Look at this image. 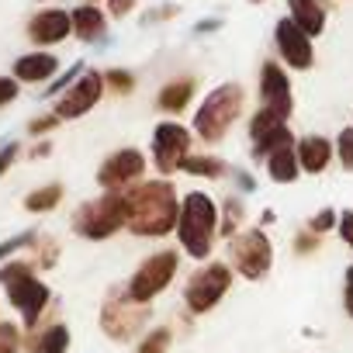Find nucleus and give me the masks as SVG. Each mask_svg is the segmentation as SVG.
Instances as JSON below:
<instances>
[{
	"label": "nucleus",
	"instance_id": "f704fd0d",
	"mask_svg": "<svg viewBox=\"0 0 353 353\" xmlns=\"http://www.w3.org/2000/svg\"><path fill=\"white\" fill-rule=\"evenodd\" d=\"M59 121H63V118H59L56 111H49V114H39V118H32V121H28V135H35V139H39V135H49V132H52Z\"/></svg>",
	"mask_w": 353,
	"mask_h": 353
},
{
	"label": "nucleus",
	"instance_id": "473e14b6",
	"mask_svg": "<svg viewBox=\"0 0 353 353\" xmlns=\"http://www.w3.org/2000/svg\"><path fill=\"white\" fill-rule=\"evenodd\" d=\"M0 353H21V325L0 322Z\"/></svg>",
	"mask_w": 353,
	"mask_h": 353
},
{
	"label": "nucleus",
	"instance_id": "c03bdc74",
	"mask_svg": "<svg viewBox=\"0 0 353 353\" xmlns=\"http://www.w3.org/2000/svg\"><path fill=\"white\" fill-rule=\"evenodd\" d=\"M49 152H52V142H39V145L32 149V159H46Z\"/></svg>",
	"mask_w": 353,
	"mask_h": 353
},
{
	"label": "nucleus",
	"instance_id": "1a4fd4ad",
	"mask_svg": "<svg viewBox=\"0 0 353 353\" xmlns=\"http://www.w3.org/2000/svg\"><path fill=\"white\" fill-rule=\"evenodd\" d=\"M229 267L246 277V281H263L274 267V243L267 239V232L256 229H243L229 239Z\"/></svg>",
	"mask_w": 353,
	"mask_h": 353
},
{
	"label": "nucleus",
	"instance_id": "f03ea898",
	"mask_svg": "<svg viewBox=\"0 0 353 353\" xmlns=\"http://www.w3.org/2000/svg\"><path fill=\"white\" fill-rule=\"evenodd\" d=\"M219 205L205 191H191L181 198V219H176V243L191 260L208 263L215 250V232H219Z\"/></svg>",
	"mask_w": 353,
	"mask_h": 353
},
{
	"label": "nucleus",
	"instance_id": "4468645a",
	"mask_svg": "<svg viewBox=\"0 0 353 353\" xmlns=\"http://www.w3.org/2000/svg\"><path fill=\"white\" fill-rule=\"evenodd\" d=\"M260 108H270L281 118L294 114V87L284 63H274V59L260 63Z\"/></svg>",
	"mask_w": 353,
	"mask_h": 353
},
{
	"label": "nucleus",
	"instance_id": "2f4dec72",
	"mask_svg": "<svg viewBox=\"0 0 353 353\" xmlns=\"http://www.w3.org/2000/svg\"><path fill=\"white\" fill-rule=\"evenodd\" d=\"M339 225V212L336 208H319L312 219H308V229L315 232V236H325L329 229H336Z\"/></svg>",
	"mask_w": 353,
	"mask_h": 353
},
{
	"label": "nucleus",
	"instance_id": "e433bc0d",
	"mask_svg": "<svg viewBox=\"0 0 353 353\" xmlns=\"http://www.w3.org/2000/svg\"><path fill=\"white\" fill-rule=\"evenodd\" d=\"M181 14V4H163V8H152L142 14V25H159V21H170Z\"/></svg>",
	"mask_w": 353,
	"mask_h": 353
},
{
	"label": "nucleus",
	"instance_id": "ea45409f",
	"mask_svg": "<svg viewBox=\"0 0 353 353\" xmlns=\"http://www.w3.org/2000/svg\"><path fill=\"white\" fill-rule=\"evenodd\" d=\"M135 8H139V0H108V18L121 21V18H128Z\"/></svg>",
	"mask_w": 353,
	"mask_h": 353
},
{
	"label": "nucleus",
	"instance_id": "6ab92c4d",
	"mask_svg": "<svg viewBox=\"0 0 353 353\" xmlns=\"http://www.w3.org/2000/svg\"><path fill=\"white\" fill-rule=\"evenodd\" d=\"M73 35L83 42V46H101L108 39V11L97 8V4H77L73 11Z\"/></svg>",
	"mask_w": 353,
	"mask_h": 353
},
{
	"label": "nucleus",
	"instance_id": "423d86ee",
	"mask_svg": "<svg viewBox=\"0 0 353 353\" xmlns=\"http://www.w3.org/2000/svg\"><path fill=\"white\" fill-rule=\"evenodd\" d=\"M232 277H236V270H232L229 263H222V260L201 263V267L188 277V284H184V308H188L191 315H208V312H215V308L222 305V298L229 294Z\"/></svg>",
	"mask_w": 353,
	"mask_h": 353
},
{
	"label": "nucleus",
	"instance_id": "c756f323",
	"mask_svg": "<svg viewBox=\"0 0 353 353\" xmlns=\"http://www.w3.org/2000/svg\"><path fill=\"white\" fill-rule=\"evenodd\" d=\"M336 156H339V166L346 173H353V125H343L339 135H336Z\"/></svg>",
	"mask_w": 353,
	"mask_h": 353
},
{
	"label": "nucleus",
	"instance_id": "6e6552de",
	"mask_svg": "<svg viewBox=\"0 0 353 353\" xmlns=\"http://www.w3.org/2000/svg\"><path fill=\"white\" fill-rule=\"evenodd\" d=\"M125 225H128V215H125V198L121 194H101L94 201H83L73 212V232L90 239V243L111 239Z\"/></svg>",
	"mask_w": 353,
	"mask_h": 353
},
{
	"label": "nucleus",
	"instance_id": "0eeeda50",
	"mask_svg": "<svg viewBox=\"0 0 353 353\" xmlns=\"http://www.w3.org/2000/svg\"><path fill=\"white\" fill-rule=\"evenodd\" d=\"M152 319V305H139L125 294V284L121 288H111L104 294V305H101V332L114 343H132L142 325Z\"/></svg>",
	"mask_w": 353,
	"mask_h": 353
},
{
	"label": "nucleus",
	"instance_id": "aec40b11",
	"mask_svg": "<svg viewBox=\"0 0 353 353\" xmlns=\"http://www.w3.org/2000/svg\"><path fill=\"white\" fill-rule=\"evenodd\" d=\"M288 18L308 39H319L329 25V8H325V0H288Z\"/></svg>",
	"mask_w": 353,
	"mask_h": 353
},
{
	"label": "nucleus",
	"instance_id": "f8f14e48",
	"mask_svg": "<svg viewBox=\"0 0 353 353\" xmlns=\"http://www.w3.org/2000/svg\"><path fill=\"white\" fill-rule=\"evenodd\" d=\"M312 42H315V39H308L288 14L274 25V49H277V59H281L288 70L305 73V70L315 66V46H312Z\"/></svg>",
	"mask_w": 353,
	"mask_h": 353
},
{
	"label": "nucleus",
	"instance_id": "dca6fc26",
	"mask_svg": "<svg viewBox=\"0 0 353 353\" xmlns=\"http://www.w3.org/2000/svg\"><path fill=\"white\" fill-rule=\"evenodd\" d=\"M28 42L35 49H52V46H63L70 35H73V14L66 8H42L28 18Z\"/></svg>",
	"mask_w": 353,
	"mask_h": 353
},
{
	"label": "nucleus",
	"instance_id": "37998d69",
	"mask_svg": "<svg viewBox=\"0 0 353 353\" xmlns=\"http://www.w3.org/2000/svg\"><path fill=\"white\" fill-rule=\"evenodd\" d=\"M219 28H222V18H201L191 32H194V35H212V32H219Z\"/></svg>",
	"mask_w": 353,
	"mask_h": 353
},
{
	"label": "nucleus",
	"instance_id": "a211bd4d",
	"mask_svg": "<svg viewBox=\"0 0 353 353\" xmlns=\"http://www.w3.org/2000/svg\"><path fill=\"white\" fill-rule=\"evenodd\" d=\"M294 152H298V163H301V173L308 176H319L329 170L332 156H336V142H329L325 135H301L294 142Z\"/></svg>",
	"mask_w": 353,
	"mask_h": 353
},
{
	"label": "nucleus",
	"instance_id": "4c0bfd02",
	"mask_svg": "<svg viewBox=\"0 0 353 353\" xmlns=\"http://www.w3.org/2000/svg\"><path fill=\"white\" fill-rule=\"evenodd\" d=\"M18 94H21V83H18L14 77H0V108L14 104V101H18Z\"/></svg>",
	"mask_w": 353,
	"mask_h": 353
},
{
	"label": "nucleus",
	"instance_id": "a18cd8bd",
	"mask_svg": "<svg viewBox=\"0 0 353 353\" xmlns=\"http://www.w3.org/2000/svg\"><path fill=\"white\" fill-rule=\"evenodd\" d=\"M274 222H277V212H274V208H263V212H260V229H267V225H274Z\"/></svg>",
	"mask_w": 353,
	"mask_h": 353
},
{
	"label": "nucleus",
	"instance_id": "5701e85b",
	"mask_svg": "<svg viewBox=\"0 0 353 353\" xmlns=\"http://www.w3.org/2000/svg\"><path fill=\"white\" fill-rule=\"evenodd\" d=\"M181 173L188 176H201V181H222L229 176V166L219 159V156H208V152H191L181 166Z\"/></svg>",
	"mask_w": 353,
	"mask_h": 353
},
{
	"label": "nucleus",
	"instance_id": "79ce46f5",
	"mask_svg": "<svg viewBox=\"0 0 353 353\" xmlns=\"http://www.w3.org/2000/svg\"><path fill=\"white\" fill-rule=\"evenodd\" d=\"M339 236H343V243L353 250V208L339 212Z\"/></svg>",
	"mask_w": 353,
	"mask_h": 353
},
{
	"label": "nucleus",
	"instance_id": "b1692460",
	"mask_svg": "<svg viewBox=\"0 0 353 353\" xmlns=\"http://www.w3.org/2000/svg\"><path fill=\"white\" fill-rule=\"evenodd\" d=\"M219 215H222V222H219V236L232 239L236 232H243V222H246V201H243L239 194H229V198L219 205Z\"/></svg>",
	"mask_w": 353,
	"mask_h": 353
},
{
	"label": "nucleus",
	"instance_id": "f3484780",
	"mask_svg": "<svg viewBox=\"0 0 353 353\" xmlns=\"http://www.w3.org/2000/svg\"><path fill=\"white\" fill-rule=\"evenodd\" d=\"M11 73H14L18 83H28V87L46 83L49 87L59 77V56L49 52V49H32V52H25V56L14 59V70Z\"/></svg>",
	"mask_w": 353,
	"mask_h": 353
},
{
	"label": "nucleus",
	"instance_id": "393cba45",
	"mask_svg": "<svg viewBox=\"0 0 353 353\" xmlns=\"http://www.w3.org/2000/svg\"><path fill=\"white\" fill-rule=\"evenodd\" d=\"M63 184H46V188H35L32 194H25V208L32 212V215H46V212H52V208H59V201H63Z\"/></svg>",
	"mask_w": 353,
	"mask_h": 353
},
{
	"label": "nucleus",
	"instance_id": "72a5a7b5",
	"mask_svg": "<svg viewBox=\"0 0 353 353\" xmlns=\"http://www.w3.org/2000/svg\"><path fill=\"white\" fill-rule=\"evenodd\" d=\"M229 181L236 184V194H256L260 184H256V176L243 166H229Z\"/></svg>",
	"mask_w": 353,
	"mask_h": 353
},
{
	"label": "nucleus",
	"instance_id": "c85d7f7f",
	"mask_svg": "<svg viewBox=\"0 0 353 353\" xmlns=\"http://www.w3.org/2000/svg\"><path fill=\"white\" fill-rule=\"evenodd\" d=\"M170 343H173V332H170L166 325H159V329H152V332L135 346V353H166Z\"/></svg>",
	"mask_w": 353,
	"mask_h": 353
},
{
	"label": "nucleus",
	"instance_id": "49530a36",
	"mask_svg": "<svg viewBox=\"0 0 353 353\" xmlns=\"http://www.w3.org/2000/svg\"><path fill=\"white\" fill-rule=\"evenodd\" d=\"M35 4H52V0H35Z\"/></svg>",
	"mask_w": 353,
	"mask_h": 353
},
{
	"label": "nucleus",
	"instance_id": "bb28decb",
	"mask_svg": "<svg viewBox=\"0 0 353 353\" xmlns=\"http://www.w3.org/2000/svg\"><path fill=\"white\" fill-rule=\"evenodd\" d=\"M104 87L114 90L118 97H128L135 90V73L125 66H111V70H104Z\"/></svg>",
	"mask_w": 353,
	"mask_h": 353
},
{
	"label": "nucleus",
	"instance_id": "f257e3e1",
	"mask_svg": "<svg viewBox=\"0 0 353 353\" xmlns=\"http://www.w3.org/2000/svg\"><path fill=\"white\" fill-rule=\"evenodd\" d=\"M125 215H128V232L142 239H163L176 232V219H181V194L170 184V176L159 181H142L128 188L125 194Z\"/></svg>",
	"mask_w": 353,
	"mask_h": 353
},
{
	"label": "nucleus",
	"instance_id": "ddd939ff",
	"mask_svg": "<svg viewBox=\"0 0 353 353\" xmlns=\"http://www.w3.org/2000/svg\"><path fill=\"white\" fill-rule=\"evenodd\" d=\"M104 73H97V70H87L70 90H63L59 97H56V114L63 118V121H73V118H83V114H90L97 104H101V97H104Z\"/></svg>",
	"mask_w": 353,
	"mask_h": 353
},
{
	"label": "nucleus",
	"instance_id": "7c9ffc66",
	"mask_svg": "<svg viewBox=\"0 0 353 353\" xmlns=\"http://www.w3.org/2000/svg\"><path fill=\"white\" fill-rule=\"evenodd\" d=\"M35 239H39V232H35V229H28V232H18V236L4 239V243H0V263H4L8 256H14L18 250H25V246H35Z\"/></svg>",
	"mask_w": 353,
	"mask_h": 353
},
{
	"label": "nucleus",
	"instance_id": "de8ad7c7",
	"mask_svg": "<svg viewBox=\"0 0 353 353\" xmlns=\"http://www.w3.org/2000/svg\"><path fill=\"white\" fill-rule=\"evenodd\" d=\"M250 4H267V0H250Z\"/></svg>",
	"mask_w": 353,
	"mask_h": 353
},
{
	"label": "nucleus",
	"instance_id": "a878e982",
	"mask_svg": "<svg viewBox=\"0 0 353 353\" xmlns=\"http://www.w3.org/2000/svg\"><path fill=\"white\" fill-rule=\"evenodd\" d=\"M70 343H73L70 325L56 322V325H49V329L42 332V339L35 343V353H70Z\"/></svg>",
	"mask_w": 353,
	"mask_h": 353
},
{
	"label": "nucleus",
	"instance_id": "39448f33",
	"mask_svg": "<svg viewBox=\"0 0 353 353\" xmlns=\"http://www.w3.org/2000/svg\"><path fill=\"white\" fill-rule=\"evenodd\" d=\"M176 270H181V253H176V250H156L125 281V294L132 301H139V305H152L176 281Z\"/></svg>",
	"mask_w": 353,
	"mask_h": 353
},
{
	"label": "nucleus",
	"instance_id": "9d476101",
	"mask_svg": "<svg viewBox=\"0 0 353 353\" xmlns=\"http://www.w3.org/2000/svg\"><path fill=\"white\" fill-rule=\"evenodd\" d=\"M191 142H194V132L184 128L181 121H159V125L152 128L149 156H152V166L159 170V176L181 173L184 159L191 156Z\"/></svg>",
	"mask_w": 353,
	"mask_h": 353
},
{
	"label": "nucleus",
	"instance_id": "58836bf2",
	"mask_svg": "<svg viewBox=\"0 0 353 353\" xmlns=\"http://www.w3.org/2000/svg\"><path fill=\"white\" fill-rule=\"evenodd\" d=\"M319 239H322V236H315L312 229H308V232H298V236H294V253H298V256L315 253V250H319Z\"/></svg>",
	"mask_w": 353,
	"mask_h": 353
},
{
	"label": "nucleus",
	"instance_id": "c9c22d12",
	"mask_svg": "<svg viewBox=\"0 0 353 353\" xmlns=\"http://www.w3.org/2000/svg\"><path fill=\"white\" fill-rule=\"evenodd\" d=\"M18 156H21V142L18 139H8L4 145H0V176H4L18 163Z\"/></svg>",
	"mask_w": 353,
	"mask_h": 353
},
{
	"label": "nucleus",
	"instance_id": "a19ab883",
	"mask_svg": "<svg viewBox=\"0 0 353 353\" xmlns=\"http://www.w3.org/2000/svg\"><path fill=\"white\" fill-rule=\"evenodd\" d=\"M343 312L346 319H353V267H346L343 274Z\"/></svg>",
	"mask_w": 353,
	"mask_h": 353
},
{
	"label": "nucleus",
	"instance_id": "4be33fe9",
	"mask_svg": "<svg viewBox=\"0 0 353 353\" xmlns=\"http://www.w3.org/2000/svg\"><path fill=\"white\" fill-rule=\"evenodd\" d=\"M298 142V139H294ZM294 142H288V145H277L267 159H263V166H267V176L274 184H294L298 176H301V163H298V152H294Z\"/></svg>",
	"mask_w": 353,
	"mask_h": 353
},
{
	"label": "nucleus",
	"instance_id": "9b49d317",
	"mask_svg": "<svg viewBox=\"0 0 353 353\" xmlns=\"http://www.w3.org/2000/svg\"><path fill=\"white\" fill-rule=\"evenodd\" d=\"M142 176H145V156H142V149L121 145V149H114L111 156L101 159V166H97V188L104 194H125L128 188L142 184Z\"/></svg>",
	"mask_w": 353,
	"mask_h": 353
},
{
	"label": "nucleus",
	"instance_id": "cd10ccee",
	"mask_svg": "<svg viewBox=\"0 0 353 353\" xmlns=\"http://www.w3.org/2000/svg\"><path fill=\"white\" fill-rule=\"evenodd\" d=\"M83 73H87V63H83V59H77V63H73L66 73H59V77H56V80L46 87V97H59V94H63V90H70V87H73V83H77Z\"/></svg>",
	"mask_w": 353,
	"mask_h": 353
},
{
	"label": "nucleus",
	"instance_id": "412c9836",
	"mask_svg": "<svg viewBox=\"0 0 353 353\" xmlns=\"http://www.w3.org/2000/svg\"><path fill=\"white\" fill-rule=\"evenodd\" d=\"M194 94H198V80H194V77H176V80H170V83L159 87L156 108H159L163 114H181V111L191 108Z\"/></svg>",
	"mask_w": 353,
	"mask_h": 353
},
{
	"label": "nucleus",
	"instance_id": "09e8293b",
	"mask_svg": "<svg viewBox=\"0 0 353 353\" xmlns=\"http://www.w3.org/2000/svg\"><path fill=\"white\" fill-rule=\"evenodd\" d=\"M87 4H101V0H87Z\"/></svg>",
	"mask_w": 353,
	"mask_h": 353
},
{
	"label": "nucleus",
	"instance_id": "20e7f679",
	"mask_svg": "<svg viewBox=\"0 0 353 353\" xmlns=\"http://www.w3.org/2000/svg\"><path fill=\"white\" fill-rule=\"evenodd\" d=\"M0 284H4V291H8L11 308H18L25 329H35L39 319H42V312L52 301L49 284L35 277V263H25V260L4 263V267H0Z\"/></svg>",
	"mask_w": 353,
	"mask_h": 353
},
{
	"label": "nucleus",
	"instance_id": "2eb2a0df",
	"mask_svg": "<svg viewBox=\"0 0 353 353\" xmlns=\"http://www.w3.org/2000/svg\"><path fill=\"white\" fill-rule=\"evenodd\" d=\"M288 142H294V135L288 128V118H281L270 108L253 111V118H250V145H253L256 159H267L277 145H288Z\"/></svg>",
	"mask_w": 353,
	"mask_h": 353
},
{
	"label": "nucleus",
	"instance_id": "7ed1b4c3",
	"mask_svg": "<svg viewBox=\"0 0 353 353\" xmlns=\"http://www.w3.org/2000/svg\"><path fill=\"white\" fill-rule=\"evenodd\" d=\"M243 111H246V90H243V83H219V87H212L208 94H205V101L198 104V111H194V135L201 139V142H208V145H219L229 132H232V125L243 118Z\"/></svg>",
	"mask_w": 353,
	"mask_h": 353
}]
</instances>
